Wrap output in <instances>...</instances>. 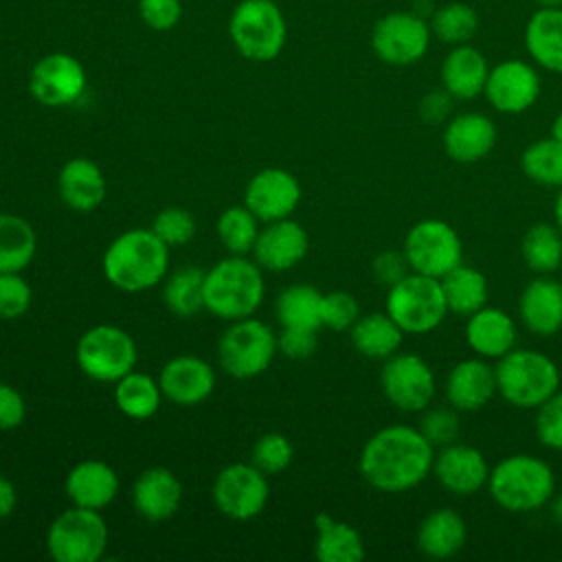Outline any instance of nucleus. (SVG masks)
Returning <instances> with one entry per match:
<instances>
[{
  "label": "nucleus",
  "mask_w": 562,
  "mask_h": 562,
  "mask_svg": "<svg viewBox=\"0 0 562 562\" xmlns=\"http://www.w3.org/2000/svg\"><path fill=\"white\" fill-rule=\"evenodd\" d=\"M204 277L206 270L198 266H182L165 277L162 303L178 318H191L204 310Z\"/></svg>",
  "instance_id": "4c0bfd02"
},
{
  "label": "nucleus",
  "mask_w": 562,
  "mask_h": 562,
  "mask_svg": "<svg viewBox=\"0 0 562 562\" xmlns=\"http://www.w3.org/2000/svg\"><path fill=\"white\" fill-rule=\"evenodd\" d=\"M31 285L24 281L22 272H0V318L15 321L24 316L31 307Z\"/></svg>",
  "instance_id": "a18cd8bd"
},
{
  "label": "nucleus",
  "mask_w": 562,
  "mask_h": 562,
  "mask_svg": "<svg viewBox=\"0 0 562 562\" xmlns=\"http://www.w3.org/2000/svg\"><path fill=\"white\" fill-rule=\"evenodd\" d=\"M542 79L536 64L512 57L490 66L483 97L501 114H522L536 105Z\"/></svg>",
  "instance_id": "dca6fc26"
},
{
  "label": "nucleus",
  "mask_w": 562,
  "mask_h": 562,
  "mask_svg": "<svg viewBox=\"0 0 562 562\" xmlns=\"http://www.w3.org/2000/svg\"><path fill=\"white\" fill-rule=\"evenodd\" d=\"M446 400L459 413L481 411L498 393L496 371L485 358H465L450 367L443 384Z\"/></svg>",
  "instance_id": "412c9836"
},
{
  "label": "nucleus",
  "mask_w": 562,
  "mask_h": 562,
  "mask_svg": "<svg viewBox=\"0 0 562 562\" xmlns=\"http://www.w3.org/2000/svg\"><path fill=\"white\" fill-rule=\"evenodd\" d=\"M351 345L356 351L371 360H386L400 351L404 331L386 312L360 314V318L349 329Z\"/></svg>",
  "instance_id": "2f4dec72"
},
{
  "label": "nucleus",
  "mask_w": 562,
  "mask_h": 562,
  "mask_svg": "<svg viewBox=\"0 0 562 562\" xmlns=\"http://www.w3.org/2000/svg\"><path fill=\"white\" fill-rule=\"evenodd\" d=\"M316 540L314 555L321 562H360L367 555L364 540L356 527L349 522L336 520L327 512L316 514L314 518Z\"/></svg>",
  "instance_id": "7c9ffc66"
},
{
  "label": "nucleus",
  "mask_w": 562,
  "mask_h": 562,
  "mask_svg": "<svg viewBox=\"0 0 562 562\" xmlns=\"http://www.w3.org/2000/svg\"><path fill=\"white\" fill-rule=\"evenodd\" d=\"M454 97L446 88H432L422 94L417 103V114L426 125H446L452 116Z\"/></svg>",
  "instance_id": "3c124183"
},
{
  "label": "nucleus",
  "mask_w": 562,
  "mask_h": 562,
  "mask_svg": "<svg viewBox=\"0 0 562 562\" xmlns=\"http://www.w3.org/2000/svg\"><path fill=\"white\" fill-rule=\"evenodd\" d=\"M498 395L516 408H538L555 391H560L562 373L553 358L538 349L514 347L496 360Z\"/></svg>",
  "instance_id": "39448f33"
},
{
  "label": "nucleus",
  "mask_w": 562,
  "mask_h": 562,
  "mask_svg": "<svg viewBox=\"0 0 562 562\" xmlns=\"http://www.w3.org/2000/svg\"><path fill=\"white\" fill-rule=\"evenodd\" d=\"M417 428L422 435L430 441L435 450L459 441L461 432V422H459V411L452 406H435V408H424Z\"/></svg>",
  "instance_id": "37998d69"
},
{
  "label": "nucleus",
  "mask_w": 562,
  "mask_h": 562,
  "mask_svg": "<svg viewBox=\"0 0 562 562\" xmlns=\"http://www.w3.org/2000/svg\"><path fill=\"white\" fill-rule=\"evenodd\" d=\"M380 386L386 402L402 413H422L437 393L432 367L417 353L397 351L384 360Z\"/></svg>",
  "instance_id": "ddd939ff"
},
{
  "label": "nucleus",
  "mask_w": 562,
  "mask_h": 562,
  "mask_svg": "<svg viewBox=\"0 0 562 562\" xmlns=\"http://www.w3.org/2000/svg\"><path fill=\"white\" fill-rule=\"evenodd\" d=\"M490 463L485 454L470 443H448L435 452L432 476L454 496H472L487 487Z\"/></svg>",
  "instance_id": "a211bd4d"
},
{
  "label": "nucleus",
  "mask_w": 562,
  "mask_h": 562,
  "mask_svg": "<svg viewBox=\"0 0 562 562\" xmlns=\"http://www.w3.org/2000/svg\"><path fill=\"white\" fill-rule=\"evenodd\" d=\"M46 549L55 562H97L108 549V525L99 509L72 505L50 522Z\"/></svg>",
  "instance_id": "1a4fd4ad"
},
{
  "label": "nucleus",
  "mask_w": 562,
  "mask_h": 562,
  "mask_svg": "<svg viewBox=\"0 0 562 562\" xmlns=\"http://www.w3.org/2000/svg\"><path fill=\"white\" fill-rule=\"evenodd\" d=\"M551 136L562 143V112L555 114V119H553V123H551Z\"/></svg>",
  "instance_id": "13d9d810"
},
{
  "label": "nucleus",
  "mask_w": 562,
  "mask_h": 562,
  "mask_svg": "<svg viewBox=\"0 0 562 562\" xmlns=\"http://www.w3.org/2000/svg\"><path fill=\"white\" fill-rule=\"evenodd\" d=\"M428 24H430L432 40H439L450 48L459 44H470L479 33L481 18L472 4L452 0L435 7Z\"/></svg>",
  "instance_id": "e433bc0d"
},
{
  "label": "nucleus",
  "mask_w": 562,
  "mask_h": 562,
  "mask_svg": "<svg viewBox=\"0 0 562 562\" xmlns=\"http://www.w3.org/2000/svg\"><path fill=\"white\" fill-rule=\"evenodd\" d=\"M435 452L417 426L391 424L364 441L358 468L371 487L400 494L417 487L432 474Z\"/></svg>",
  "instance_id": "f257e3e1"
},
{
  "label": "nucleus",
  "mask_w": 562,
  "mask_h": 562,
  "mask_svg": "<svg viewBox=\"0 0 562 562\" xmlns=\"http://www.w3.org/2000/svg\"><path fill=\"white\" fill-rule=\"evenodd\" d=\"M26 419V400L11 386L0 382V430H13Z\"/></svg>",
  "instance_id": "864d4df0"
},
{
  "label": "nucleus",
  "mask_w": 562,
  "mask_h": 562,
  "mask_svg": "<svg viewBox=\"0 0 562 562\" xmlns=\"http://www.w3.org/2000/svg\"><path fill=\"white\" fill-rule=\"evenodd\" d=\"M105 191L108 184L101 167L86 156H75L59 169L57 193L61 202L77 213L94 211L103 202Z\"/></svg>",
  "instance_id": "cd10ccee"
},
{
  "label": "nucleus",
  "mask_w": 562,
  "mask_h": 562,
  "mask_svg": "<svg viewBox=\"0 0 562 562\" xmlns=\"http://www.w3.org/2000/svg\"><path fill=\"white\" fill-rule=\"evenodd\" d=\"M496 125L483 112H459L452 114L443 125L441 145L450 160L472 165L483 160L496 145Z\"/></svg>",
  "instance_id": "aec40b11"
},
{
  "label": "nucleus",
  "mask_w": 562,
  "mask_h": 562,
  "mask_svg": "<svg viewBox=\"0 0 562 562\" xmlns=\"http://www.w3.org/2000/svg\"><path fill=\"white\" fill-rule=\"evenodd\" d=\"M277 353V334L252 316L231 321L217 342V362L224 373L237 380L261 375Z\"/></svg>",
  "instance_id": "6e6552de"
},
{
  "label": "nucleus",
  "mask_w": 562,
  "mask_h": 562,
  "mask_svg": "<svg viewBox=\"0 0 562 562\" xmlns=\"http://www.w3.org/2000/svg\"><path fill=\"white\" fill-rule=\"evenodd\" d=\"M318 338L314 329L299 327H281L277 334V351H281L290 360H305L316 351Z\"/></svg>",
  "instance_id": "8fccbe9b"
},
{
  "label": "nucleus",
  "mask_w": 562,
  "mask_h": 562,
  "mask_svg": "<svg viewBox=\"0 0 562 562\" xmlns=\"http://www.w3.org/2000/svg\"><path fill=\"white\" fill-rule=\"evenodd\" d=\"M88 86L83 64L70 53H48L29 72V92L44 108H66L77 103Z\"/></svg>",
  "instance_id": "2eb2a0df"
},
{
  "label": "nucleus",
  "mask_w": 562,
  "mask_h": 562,
  "mask_svg": "<svg viewBox=\"0 0 562 562\" xmlns=\"http://www.w3.org/2000/svg\"><path fill=\"white\" fill-rule=\"evenodd\" d=\"M560 285H562V277H560Z\"/></svg>",
  "instance_id": "052dcab7"
},
{
  "label": "nucleus",
  "mask_w": 562,
  "mask_h": 562,
  "mask_svg": "<svg viewBox=\"0 0 562 562\" xmlns=\"http://www.w3.org/2000/svg\"><path fill=\"white\" fill-rule=\"evenodd\" d=\"M18 505V492L11 479L0 474V520L9 518Z\"/></svg>",
  "instance_id": "5fc2aeb1"
},
{
  "label": "nucleus",
  "mask_w": 562,
  "mask_h": 562,
  "mask_svg": "<svg viewBox=\"0 0 562 562\" xmlns=\"http://www.w3.org/2000/svg\"><path fill=\"white\" fill-rule=\"evenodd\" d=\"M522 42L538 68L562 75V7H538L525 24Z\"/></svg>",
  "instance_id": "c85d7f7f"
},
{
  "label": "nucleus",
  "mask_w": 562,
  "mask_h": 562,
  "mask_svg": "<svg viewBox=\"0 0 562 562\" xmlns=\"http://www.w3.org/2000/svg\"><path fill=\"white\" fill-rule=\"evenodd\" d=\"M182 483L167 468L143 470L132 487V503L138 516L151 522L171 518L182 505Z\"/></svg>",
  "instance_id": "b1692460"
},
{
  "label": "nucleus",
  "mask_w": 562,
  "mask_h": 562,
  "mask_svg": "<svg viewBox=\"0 0 562 562\" xmlns=\"http://www.w3.org/2000/svg\"><path fill=\"white\" fill-rule=\"evenodd\" d=\"M538 7H562V0H533Z\"/></svg>",
  "instance_id": "bf43d9fd"
},
{
  "label": "nucleus",
  "mask_w": 562,
  "mask_h": 562,
  "mask_svg": "<svg viewBox=\"0 0 562 562\" xmlns=\"http://www.w3.org/2000/svg\"><path fill=\"white\" fill-rule=\"evenodd\" d=\"M263 292L261 266L244 255H231L206 270L204 310L224 321H239L255 314Z\"/></svg>",
  "instance_id": "20e7f679"
},
{
  "label": "nucleus",
  "mask_w": 562,
  "mask_h": 562,
  "mask_svg": "<svg viewBox=\"0 0 562 562\" xmlns=\"http://www.w3.org/2000/svg\"><path fill=\"white\" fill-rule=\"evenodd\" d=\"M151 231L158 235L162 244L171 246H184L195 235V220L193 215L182 206H165L154 217Z\"/></svg>",
  "instance_id": "c03bdc74"
},
{
  "label": "nucleus",
  "mask_w": 562,
  "mask_h": 562,
  "mask_svg": "<svg viewBox=\"0 0 562 562\" xmlns=\"http://www.w3.org/2000/svg\"><path fill=\"white\" fill-rule=\"evenodd\" d=\"M468 540V525L463 516L452 507H437L428 512L417 525V549L432 558L446 560L457 555Z\"/></svg>",
  "instance_id": "c756f323"
},
{
  "label": "nucleus",
  "mask_w": 562,
  "mask_h": 562,
  "mask_svg": "<svg viewBox=\"0 0 562 562\" xmlns=\"http://www.w3.org/2000/svg\"><path fill=\"white\" fill-rule=\"evenodd\" d=\"M439 281H441V290H443V296L448 303V312L470 316L472 312L487 305L490 285L481 270L459 263L448 274H443Z\"/></svg>",
  "instance_id": "473e14b6"
},
{
  "label": "nucleus",
  "mask_w": 562,
  "mask_h": 562,
  "mask_svg": "<svg viewBox=\"0 0 562 562\" xmlns=\"http://www.w3.org/2000/svg\"><path fill=\"white\" fill-rule=\"evenodd\" d=\"M553 224L562 233V187H560V191L555 195V202H553Z\"/></svg>",
  "instance_id": "4d7b16f0"
},
{
  "label": "nucleus",
  "mask_w": 562,
  "mask_h": 562,
  "mask_svg": "<svg viewBox=\"0 0 562 562\" xmlns=\"http://www.w3.org/2000/svg\"><path fill=\"white\" fill-rule=\"evenodd\" d=\"M103 277L123 292H143L167 277L169 246L151 228H130L114 237L103 252Z\"/></svg>",
  "instance_id": "f03ea898"
},
{
  "label": "nucleus",
  "mask_w": 562,
  "mask_h": 562,
  "mask_svg": "<svg viewBox=\"0 0 562 562\" xmlns=\"http://www.w3.org/2000/svg\"><path fill=\"white\" fill-rule=\"evenodd\" d=\"M533 428L544 448L562 452V391H555L536 408Z\"/></svg>",
  "instance_id": "49530a36"
},
{
  "label": "nucleus",
  "mask_w": 562,
  "mask_h": 562,
  "mask_svg": "<svg viewBox=\"0 0 562 562\" xmlns=\"http://www.w3.org/2000/svg\"><path fill=\"white\" fill-rule=\"evenodd\" d=\"M518 316L536 336H553L562 329V285L540 274L525 285L518 299Z\"/></svg>",
  "instance_id": "a878e982"
},
{
  "label": "nucleus",
  "mask_w": 562,
  "mask_h": 562,
  "mask_svg": "<svg viewBox=\"0 0 562 562\" xmlns=\"http://www.w3.org/2000/svg\"><path fill=\"white\" fill-rule=\"evenodd\" d=\"M463 336L474 356L485 360H498L516 347L518 327L505 310L483 305L468 316Z\"/></svg>",
  "instance_id": "5701e85b"
},
{
  "label": "nucleus",
  "mask_w": 562,
  "mask_h": 562,
  "mask_svg": "<svg viewBox=\"0 0 562 562\" xmlns=\"http://www.w3.org/2000/svg\"><path fill=\"white\" fill-rule=\"evenodd\" d=\"M549 512H551V518L558 527H562V492L560 494H553L551 501H549Z\"/></svg>",
  "instance_id": "6e6d98bb"
},
{
  "label": "nucleus",
  "mask_w": 562,
  "mask_h": 562,
  "mask_svg": "<svg viewBox=\"0 0 562 562\" xmlns=\"http://www.w3.org/2000/svg\"><path fill=\"white\" fill-rule=\"evenodd\" d=\"M520 255L536 274H551L562 266V233L555 224L536 222L520 239Z\"/></svg>",
  "instance_id": "58836bf2"
},
{
  "label": "nucleus",
  "mask_w": 562,
  "mask_h": 562,
  "mask_svg": "<svg viewBox=\"0 0 562 562\" xmlns=\"http://www.w3.org/2000/svg\"><path fill=\"white\" fill-rule=\"evenodd\" d=\"M277 318L281 327H299L314 329L323 327V292L307 283H294L281 290L277 296Z\"/></svg>",
  "instance_id": "c9c22d12"
},
{
  "label": "nucleus",
  "mask_w": 562,
  "mask_h": 562,
  "mask_svg": "<svg viewBox=\"0 0 562 562\" xmlns=\"http://www.w3.org/2000/svg\"><path fill=\"white\" fill-rule=\"evenodd\" d=\"M301 202V182L294 173L281 167H266L257 171L244 191V204L259 222H274L290 217Z\"/></svg>",
  "instance_id": "f3484780"
},
{
  "label": "nucleus",
  "mask_w": 562,
  "mask_h": 562,
  "mask_svg": "<svg viewBox=\"0 0 562 562\" xmlns=\"http://www.w3.org/2000/svg\"><path fill=\"white\" fill-rule=\"evenodd\" d=\"M487 75V57L472 44L450 46L439 66L441 88H446L457 101H472L481 97Z\"/></svg>",
  "instance_id": "393cba45"
},
{
  "label": "nucleus",
  "mask_w": 562,
  "mask_h": 562,
  "mask_svg": "<svg viewBox=\"0 0 562 562\" xmlns=\"http://www.w3.org/2000/svg\"><path fill=\"white\" fill-rule=\"evenodd\" d=\"M432 33L426 18L415 11H389L380 15L371 29L373 55L395 68H406L422 61L430 48Z\"/></svg>",
  "instance_id": "9b49d317"
},
{
  "label": "nucleus",
  "mask_w": 562,
  "mask_h": 562,
  "mask_svg": "<svg viewBox=\"0 0 562 562\" xmlns=\"http://www.w3.org/2000/svg\"><path fill=\"white\" fill-rule=\"evenodd\" d=\"M182 0H138V15L151 31H171L182 20Z\"/></svg>",
  "instance_id": "09e8293b"
},
{
  "label": "nucleus",
  "mask_w": 562,
  "mask_h": 562,
  "mask_svg": "<svg viewBox=\"0 0 562 562\" xmlns=\"http://www.w3.org/2000/svg\"><path fill=\"white\" fill-rule=\"evenodd\" d=\"M211 496L220 514L231 520H250L263 512L270 498L268 474L248 463L222 468L213 481Z\"/></svg>",
  "instance_id": "4468645a"
},
{
  "label": "nucleus",
  "mask_w": 562,
  "mask_h": 562,
  "mask_svg": "<svg viewBox=\"0 0 562 562\" xmlns=\"http://www.w3.org/2000/svg\"><path fill=\"white\" fill-rule=\"evenodd\" d=\"M215 233L231 255H246L259 235V220L246 204L228 206L220 213Z\"/></svg>",
  "instance_id": "a19ab883"
},
{
  "label": "nucleus",
  "mask_w": 562,
  "mask_h": 562,
  "mask_svg": "<svg viewBox=\"0 0 562 562\" xmlns=\"http://www.w3.org/2000/svg\"><path fill=\"white\" fill-rule=\"evenodd\" d=\"M323 327H329L334 331L351 329L353 323L360 318V305L353 294L345 290H334L323 294Z\"/></svg>",
  "instance_id": "de8ad7c7"
},
{
  "label": "nucleus",
  "mask_w": 562,
  "mask_h": 562,
  "mask_svg": "<svg viewBox=\"0 0 562 562\" xmlns=\"http://www.w3.org/2000/svg\"><path fill=\"white\" fill-rule=\"evenodd\" d=\"M64 490L72 505L103 509L119 494V474L105 461L83 459L68 470Z\"/></svg>",
  "instance_id": "bb28decb"
},
{
  "label": "nucleus",
  "mask_w": 562,
  "mask_h": 562,
  "mask_svg": "<svg viewBox=\"0 0 562 562\" xmlns=\"http://www.w3.org/2000/svg\"><path fill=\"white\" fill-rule=\"evenodd\" d=\"M384 312L404 334H428L437 329L448 314L441 281L411 270L402 281L389 288Z\"/></svg>",
  "instance_id": "0eeeda50"
},
{
  "label": "nucleus",
  "mask_w": 562,
  "mask_h": 562,
  "mask_svg": "<svg viewBox=\"0 0 562 562\" xmlns=\"http://www.w3.org/2000/svg\"><path fill=\"white\" fill-rule=\"evenodd\" d=\"M522 173L542 187H562V143L553 136L538 138L520 154Z\"/></svg>",
  "instance_id": "ea45409f"
},
{
  "label": "nucleus",
  "mask_w": 562,
  "mask_h": 562,
  "mask_svg": "<svg viewBox=\"0 0 562 562\" xmlns=\"http://www.w3.org/2000/svg\"><path fill=\"white\" fill-rule=\"evenodd\" d=\"M402 252L413 272L435 279L463 263V244L457 228L437 217L415 222L404 235Z\"/></svg>",
  "instance_id": "f8f14e48"
},
{
  "label": "nucleus",
  "mask_w": 562,
  "mask_h": 562,
  "mask_svg": "<svg viewBox=\"0 0 562 562\" xmlns=\"http://www.w3.org/2000/svg\"><path fill=\"white\" fill-rule=\"evenodd\" d=\"M292 441L283 432H263L250 450V463L268 476L283 472L292 463Z\"/></svg>",
  "instance_id": "79ce46f5"
},
{
  "label": "nucleus",
  "mask_w": 562,
  "mask_h": 562,
  "mask_svg": "<svg viewBox=\"0 0 562 562\" xmlns=\"http://www.w3.org/2000/svg\"><path fill=\"white\" fill-rule=\"evenodd\" d=\"M235 50L250 61H272L285 46L288 24L277 0H241L228 18Z\"/></svg>",
  "instance_id": "423d86ee"
},
{
  "label": "nucleus",
  "mask_w": 562,
  "mask_h": 562,
  "mask_svg": "<svg viewBox=\"0 0 562 562\" xmlns=\"http://www.w3.org/2000/svg\"><path fill=\"white\" fill-rule=\"evenodd\" d=\"M408 272H411V266H408V261H406L402 250H384L371 263L373 279L380 285H384L386 290L391 285H395L397 281H402Z\"/></svg>",
  "instance_id": "603ef678"
},
{
  "label": "nucleus",
  "mask_w": 562,
  "mask_h": 562,
  "mask_svg": "<svg viewBox=\"0 0 562 562\" xmlns=\"http://www.w3.org/2000/svg\"><path fill=\"white\" fill-rule=\"evenodd\" d=\"M310 250L307 231L292 217L266 222L252 246L255 261L272 272H285L294 268Z\"/></svg>",
  "instance_id": "6ab92c4d"
},
{
  "label": "nucleus",
  "mask_w": 562,
  "mask_h": 562,
  "mask_svg": "<svg viewBox=\"0 0 562 562\" xmlns=\"http://www.w3.org/2000/svg\"><path fill=\"white\" fill-rule=\"evenodd\" d=\"M162 397L158 380L134 369L114 382V404L130 419L154 417Z\"/></svg>",
  "instance_id": "f704fd0d"
},
{
  "label": "nucleus",
  "mask_w": 562,
  "mask_h": 562,
  "mask_svg": "<svg viewBox=\"0 0 562 562\" xmlns=\"http://www.w3.org/2000/svg\"><path fill=\"white\" fill-rule=\"evenodd\" d=\"M75 358L90 380L114 384L136 367L138 351L132 334L123 327L103 323L81 334Z\"/></svg>",
  "instance_id": "9d476101"
},
{
  "label": "nucleus",
  "mask_w": 562,
  "mask_h": 562,
  "mask_svg": "<svg viewBox=\"0 0 562 562\" xmlns=\"http://www.w3.org/2000/svg\"><path fill=\"white\" fill-rule=\"evenodd\" d=\"M37 250V235L29 220L0 213V272H22Z\"/></svg>",
  "instance_id": "72a5a7b5"
},
{
  "label": "nucleus",
  "mask_w": 562,
  "mask_h": 562,
  "mask_svg": "<svg viewBox=\"0 0 562 562\" xmlns=\"http://www.w3.org/2000/svg\"><path fill=\"white\" fill-rule=\"evenodd\" d=\"M162 395L178 406H198L215 389L213 367L198 356H176L171 358L158 375Z\"/></svg>",
  "instance_id": "4be33fe9"
},
{
  "label": "nucleus",
  "mask_w": 562,
  "mask_h": 562,
  "mask_svg": "<svg viewBox=\"0 0 562 562\" xmlns=\"http://www.w3.org/2000/svg\"><path fill=\"white\" fill-rule=\"evenodd\" d=\"M487 492L505 512L529 514L551 501L555 494V474L544 459L516 452L492 465Z\"/></svg>",
  "instance_id": "7ed1b4c3"
}]
</instances>
